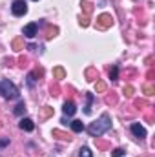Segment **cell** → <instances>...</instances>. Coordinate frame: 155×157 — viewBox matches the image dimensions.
Returning a JSON list of instances; mask_svg holds the SVG:
<instances>
[{
    "label": "cell",
    "mask_w": 155,
    "mask_h": 157,
    "mask_svg": "<svg viewBox=\"0 0 155 157\" xmlns=\"http://www.w3.org/2000/svg\"><path fill=\"white\" fill-rule=\"evenodd\" d=\"M112 128V117L108 115V113H102L99 121H95V122H91L89 126H88V132H89V135H102V133H106L108 130Z\"/></svg>",
    "instance_id": "cell-1"
},
{
    "label": "cell",
    "mask_w": 155,
    "mask_h": 157,
    "mask_svg": "<svg viewBox=\"0 0 155 157\" xmlns=\"http://www.w3.org/2000/svg\"><path fill=\"white\" fill-rule=\"evenodd\" d=\"M0 95L6 97V99H17L18 97V90L9 78H0Z\"/></svg>",
    "instance_id": "cell-2"
},
{
    "label": "cell",
    "mask_w": 155,
    "mask_h": 157,
    "mask_svg": "<svg viewBox=\"0 0 155 157\" xmlns=\"http://www.w3.org/2000/svg\"><path fill=\"white\" fill-rule=\"evenodd\" d=\"M11 11H13L15 17H24L28 13V4L24 0H15L13 6H11Z\"/></svg>",
    "instance_id": "cell-3"
},
{
    "label": "cell",
    "mask_w": 155,
    "mask_h": 157,
    "mask_svg": "<svg viewBox=\"0 0 155 157\" xmlns=\"http://www.w3.org/2000/svg\"><path fill=\"white\" fill-rule=\"evenodd\" d=\"M97 26H99L100 29H108V28H112V26H113V17L108 15V13H102V15L97 18Z\"/></svg>",
    "instance_id": "cell-4"
},
{
    "label": "cell",
    "mask_w": 155,
    "mask_h": 157,
    "mask_svg": "<svg viewBox=\"0 0 155 157\" xmlns=\"http://www.w3.org/2000/svg\"><path fill=\"white\" fill-rule=\"evenodd\" d=\"M37 33H39V24H35V22H31L24 28V37H28V39H33Z\"/></svg>",
    "instance_id": "cell-5"
},
{
    "label": "cell",
    "mask_w": 155,
    "mask_h": 157,
    "mask_svg": "<svg viewBox=\"0 0 155 157\" xmlns=\"http://www.w3.org/2000/svg\"><path fill=\"white\" fill-rule=\"evenodd\" d=\"M131 132H133V135H137L139 139H144V137H146V130H144L139 122H133V124H131Z\"/></svg>",
    "instance_id": "cell-6"
},
{
    "label": "cell",
    "mask_w": 155,
    "mask_h": 157,
    "mask_svg": "<svg viewBox=\"0 0 155 157\" xmlns=\"http://www.w3.org/2000/svg\"><path fill=\"white\" fill-rule=\"evenodd\" d=\"M62 110H64V113H66L68 117L75 115V112H77V108H75V102H71V101H66V102H64V106H62Z\"/></svg>",
    "instance_id": "cell-7"
},
{
    "label": "cell",
    "mask_w": 155,
    "mask_h": 157,
    "mask_svg": "<svg viewBox=\"0 0 155 157\" xmlns=\"http://www.w3.org/2000/svg\"><path fill=\"white\" fill-rule=\"evenodd\" d=\"M18 126H20L24 132H33V128H35V122H33L31 119H22Z\"/></svg>",
    "instance_id": "cell-8"
},
{
    "label": "cell",
    "mask_w": 155,
    "mask_h": 157,
    "mask_svg": "<svg viewBox=\"0 0 155 157\" xmlns=\"http://www.w3.org/2000/svg\"><path fill=\"white\" fill-rule=\"evenodd\" d=\"M91 102H93V95L91 93H86V106H84V113L86 115L91 113Z\"/></svg>",
    "instance_id": "cell-9"
},
{
    "label": "cell",
    "mask_w": 155,
    "mask_h": 157,
    "mask_svg": "<svg viewBox=\"0 0 155 157\" xmlns=\"http://www.w3.org/2000/svg\"><path fill=\"white\" fill-rule=\"evenodd\" d=\"M86 78H88V80H95V78H99V71H97L95 68H88V70H86Z\"/></svg>",
    "instance_id": "cell-10"
},
{
    "label": "cell",
    "mask_w": 155,
    "mask_h": 157,
    "mask_svg": "<svg viewBox=\"0 0 155 157\" xmlns=\"http://www.w3.org/2000/svg\"><path fill=\"white\" fill-rule=\"evenodd\" d=\"M53 75H55L57 80H62V78H66V71H64V68H60V66H59V68H55V70H53Z\"/></svg>",
    "instance_id": "cell-11"
},
{
    "label": "cell",
    "mask_w": 155,
    "mask_h": 157,
    "mask_svg": "<svg viewBox=\"0 0 155 157\" xmlns=\"http://www.w3.org/2000/svg\"><path fill=\"white\" fill-rule=\"evenodd\" d=\"M51 115H53V108H51V106H44L42 112H40V117L47 119V117H51Z\"/></svg>",
    "instance_id": "cell-12"
},
{
    "label": "cell",
    "mask_w": 155,
    "mask_h": 157,
    "mask_svg": "<svg viewBox=\"0 0 155 157\" xmlns=\"http://www.w3.org/2000/svg\"><path fill=\"white\" fill-rule=\"evenodd\" d=\"M80 6H82V11H84L86 15H89V13L93 11V4H91V2H88V0H84Z\"/></svg>",
    "instance_id": "cell-13"
},
{
    "label": "cell",
    "mask_w": 155,
    "mask_h": 157,
    "mask_svg": "<svg viewBox=\"0 0 155 157\" xmlns=\"http://www.w3.org/2000/svg\"><path fill=\"white\" fill-rule=\"evenodd\" d=\"M53 135H55V137H59V139H62V141H71V137H70L68 133L60 132V130H53Z\"/></svg>",
    "instance_id": "cell-14"
},
{
    "label": "cell",
    "mask_w": 155,
    "mask_h": 157,
    "mask_svg": "<svg viewBox=\"0 0 155 157\" xmlns=\"http://www.w3.org/2000/svg\"><path fill=\"white\" fill-rule=\"evenodd\" d=\"M71 128H73V132H82L84 130V124H82V121H73L71 122Z\"/></svg>",
    "instance_id": "cell-15"
},
{
    "label": "cell",
    "mask_w": 155,
    "mask_h": 157,
    "mask_svg": "<svg viewBox=\"0 0 155 157\" xmlns=\"http://www.w3.org/2000/svg\"><path fill=\"white\" fill-rule=\"evenodd\" d=\"M13 49H17V51L24 49V42H22V39H15L13 40Z\"/></svg>",
    "instance_id": "cell-16"
},
{
    "label": "cell",
    "mask_w": 155,
    "mask_h": 157,
    "mask_svg": "<svg viewBox=\"0 0 155 157\" xmlns=\"http://www.w3.org/2000/svg\"><path fill=\"white\" fill-rule=\"evenodd\" d=\"M95 90H97L99 93H104V91H106V82H102V80H97V84H95Z\"/></svg>",
    "instance_id": "cell-17"
},
{
    "label": "cell",
    "mask_w": 155,
    "mask_h": 157,
    "mask_svg": "<svg viewBox=\"0 0 155 157\" xmlns=\"http://www.w3.org/2000/svg\"><path fill=\"white\" fill-rule=\"evenodd\" d=\"M78 157H93V154H91V150H89L88 146H84V148H80V154H78Z\"/></svg>",
    "instance_id": "cell-18"
},
{
    "label": "cell",
    "mask_w": 155,
    "mask_h": 157,
    "mask_svg": "<svg viewBox=\"0 0 155 157\" xmlns=\"http://www.w3.org/2000/svg\"><path fill=\"white\" fill-rule=\"evenodd\" d=\"M142 91H144V95L150 97V95H153L155 93V88L153 86H150V84H146V86H142Z\"/></svg>",
    "instance_id": "cell-19"
},
{
    "label": "cell",
    "mask_w": 155,
    "mask_h": 157,
    "mask_svg": "<svg viewBox=\"0 0 155 157\" xmlns=\"http://www.w3.org/2000/svg\"><path fill=\"white\" fill-rule=\"evenodd\" d=\"M24 112H26V104L24 102H18V106L15 108V115H22Z\"/></svg>",
    "instance_id": "cell-20"
},
{
    "label": "cell",
    "mask_w": 155,
    "mask_h": 157,
    "mask_svg": "<svg viewBox=\"0 0 155 157\" xmlns=\"http://www.w3.org/2000/svg\"><path fill=\"white\" fill-rule=\"evenodd\" d=\"M57 33H59V29H57V28H49V29H47V35H46V39H53Z\"/></svg>",
    "instance_id": "cell-21"
},
{
    "label": "cell",
    "mask_w": 155,
    "mask_h": 157,
    "mask_svg": "<svg viewBox=\"0 0 155 157\" xmlns=\"http://www.w3.org/2000/svg\"><path fill=\"white\" fill-rule=\"evenodd\" d=\"M117 75H119V70H117V66H113V68L110 70V78H112V80H117Z\"/></svg>",
    "instance_id": "cell-22"
},
{
    "label": "cell",
    "mask_w": 155,
    "mask_h": 157,
    "mask_svg": "<svg viewBox=\"0 0 155 157\" xmlns=\"http://www.w3.org/2000/svg\"><path fill=\"white\" fill-rule=\"evenodd\" d=\"M133 91H135V90H133V86H124V95H126V97H131V95H133Z\"/></svg>",
    "instance_id": "cell-23"
},
{
    "label": "cell",
    "mask_w": 155,
    "mask_h": 157,
    "mask_svg": "<svg viewBox=\"0 0 155 157\" xmlns=\"http://www.w3.org/2000/svg\"><path fill=\"white\" fill-rule=\"evenodd\" d=\"M124 155V150L122 148H115L113 152H112V157H122Z\"/></svg>",
    "instance_id": "cell-24"
},
{
    "label": "cell",
    "mask_w": 155,
    "mask_h": 157,
    "mask_svg": "<svg viewBox=\"0 0 155 157\" xmlns=\"http://www.w3.org/2000/svg\"><path fill=\"white\" fill-rule=\"evenodd\" d=\"M80 26H82V28H88V26H89V18H88V15L80 18Z\"/></svg>",
    "instance_id": "cell-25"
},
{
    "label": "cell",
    "mask_w": 155,
    "mask_h": 157,
    "mask_svg": "<svg viewBox=\"0 0 155 157\" xmlns=\"http://www.w3.org/2000/svg\"><path fill=\"white\" fill-rule=\"evenodd\" d=\"M115 102H117V97H115V95L106 97V104H115Z\"/></svg>",
    "instance_id": "cell-26"
},
{
    "label": "cell",
    "mask_w": 155,
    "mask_h": 157,
    "mask_svg": "<svg viewBox=\"0 0 155 157\" xmlns=\"http://www.w3.org/2000/svg\"><path fill=\"white\" fill-rule=\"evenodd\" d=\"M35 80H37V78L33 77V73H29V75H28V84H29V86H33V84H35Z\"/></svg>",
    "instance_id": "cell-27"
},
{
    "label": "cell",
    "mask_w": 155,
    "mask_h": 157,
    "mask_svg": "<svg viewBox=\"0 0 155 157\" xmlns=\"http://www.w3.org/2000/svg\"><path fill=\"white\" fill-rule=\"evenodd\" d=\"M26 62H28L26 57H20V59H18V64H20V66H26Z\"/></svg>",
    "instance_id": "cell-28"
},
{
    "label": "cell",
    "mask_w": 155,
    "mask_h": 157,
    "mask_svg": "<svg viewBox=\"0 0 155 157\" xmlns=\"http://www.w3.org/2000/svg\"><path fill=\"white\" fill-rule=\"evenodd\" d=\"M51 95H59V86H51Z\"/></svg>",
    "instance_id": "cell-29"
},
{
    "label": "cell",
    "mask_w": 155,
    "mask_h": 157,
    "mask_svg": "<svg viewBox=\"0 0 155 157\" xmlns=\"http://www.w3.org/2000/svg\"><path fill=\"white\" fill-rule=\"evenodd\" d=\"M9 144V139H2L0 141V148H4V146H7Z\"/></svg>",
    "instance_id": "cell-30"
},
{
    "label": "cell",
    "mask_w": 155,
    "mask_h": 157,
    "mask_svg": "<svg viewBox=\"0 0 155 157\" xmlns=\"http://www.w3.org/2000/svg\"><path fill=\"white\" fill-rule=\"evenodd\" d=\"M135 106L139 108V106H146V102L144 101H135Z\"/></svg>",
    "instance_id": "cell-31"
}]
</instances>
